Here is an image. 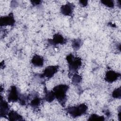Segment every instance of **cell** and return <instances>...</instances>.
I'll return each mask as SVG.
<instances>
[{
  "label": "cell",
  "mask_w": 121,
  "mask_h": 121,
  "mask_svg": "<svg viewBox=\"0 0 121 121\" xmlns=\"http://www.w3.org/2000/svg\"><path fill=\"white\" fill-rule=\"evenodd\" d=\"M15 23V20L13 14L12 13H9L8 15L0 17V25L2 26H13Z\"/></svg>",
  "instance_id": "5b68a950"
},
{
  "label": "cell",
  "mask_w": 121,
  "mask_h": 121,
  "mask_svg": "<svg viewBox=\"0 0 121 121\" xmlns=\"http://www.w3.org/2000/svg\"><path fill=\"white\" fill-rule=\"evenodd\" d=\"M44 90L45 93L44 98L45 100V101L49 103H51L52 101H53L55 98V95L53 91L48 90H47L45 87H44Z\"/></svg>",
  "instance_id": "5bb4252c"
},
{
  "label": "cell",
  "mask_w": 121,
  "mask_h": 121,
  "mask_svg": "<svg viewBox=\"0 0 121 121\" xmlns=\"http://www.w3.org/2000/svg\"><path fill=\"white\" fill-rule=\"evenodd\" d=\"M82 81V77L80 75L74 73L72 78V83L74 85H78Z\"/></svg>",
  "instance_id": "2e32d148"
},
{
  "label": "cell",
  "mask_w": 121,
  "mask_h": 121,
  "mask_svg": "<svg viewBox=\"0 0 121 121\" xmlns=\"http://www.w3.org/2000/svg\"><path fill=\"white\" fill-rule=\"evenodd\" d=\"M69 88V86L67 85L60 84L54 86L52 89L55 98L63 106L67 101L66 94Z\"/></svg>",
  "instance_id": "6da1fadb"
},
{
  "label": "cell",
  "mask_w": 121,
  "mask_h": 121,
  "mask_svg": "<svg viewBox=\"0 0 121 121\" xmlns=\"http://www.w3.org/2000/svg\"><path fill=\"white\" fill-rule=\"evenodd\" d=\"M79 2L80 3V4L83 6V7H86L87 6V0H80L79 1Z\"/></svg>",
  "instance_id": "ffe728a7"
},
{
  "label": "cell",
  "mask_w": 121,
  "mask_h": 121,
  "mask_svg": "<svg viewBox=\"0 0 121 121\" xmlns=\"http://www.w3.org/2000/svg\"><path fill=\"white\" fill-rule=\"evenodd\" d=\"M104 116H99L96 114H92L89 117L88 121H104Z\"/></svg>",
  "instance_id": "e0dca14e"
},
{
  "label": "cell",
  "mask_w": 121,
  "mask_h": 121,
  "mask_svg": "<svg viewBox=\"0 0 121 121\" xmlns=\"http://www.w3.org/2000/svg\"><path fill=\"white\" fill-rule=\"evenodd\" d=\"M121 74L113 70L107 71L105 75L104 79L108 83H112L116 81L120 77Z\"/></svg>",
  "instance_id": "ba28073f"
},
{
  "label": "cell",
  "mask_w": 121,
  "mask_h": 121,
  "mask_svg": "<svg viewBox=\"0 0 121 121\" xmlns=\"http://www.w3.org/2000/svg\"><path fill=\"white\" fill-rule=\"evenodd\" d=\"M101 2L103 4L108 8H113L114 6V2L112 0H103Z\"/></svg>",
  "instance_id": "d6986e66"
},
{
  "label": "cell",
  "mask_w": 121,
  "mask_h": 121,
  "mask_svg": "<svg viewBox=\"0 0 121 121\" xmlns=\"http://www.w3.org/2000/svg\"><path fill=\"white\" fill-rule=\"evenodd\" d=\"M59 69L58 66H49L47 67L43 70V73L41 74L42 77H46L48 78H52L56 73H57Z\"/></svg>",
  "instance_id": "8992f818"
},
{
  "label": "cell",
  "mask_w": 121,
  "mask_h": 121,
  "mask_svg": "<svg viewBox=\"0 0 121 121\" xmlns=\"http://www.w3.org/2000/svg\"><path fill=\"white\" fill-rule=\"evenodd\" d=\"M31 2L34 6H36L40 4V3L41 2V0H31Z\"/></svg>",
  "instance_id": "44dd1931"
},
{
  "label": "cell",
  "mask_w": 121,
  "mask_h": 121,
  "mask_svg": "<svg viewBox=\"0 0 121 121\" xmlns=\"http://www.w3.org/2000/svg\"><path fill=\"white\" fill-rule=\"evenodd\" d=\"M31 62L35 67H42L43 65L44 59L42 56L35 54L32 57Z\"/></svg>",
  "instance_id": "7c38bea8"
},
{
  "label": "cell",
  "mask_w": 121,
  "mask_h": 121,
  "mask_svg": "<svg viewBox=\"0 0 121 121\" xmlns=\"http://www.w3.org/2000/svg\"><path fill=\"white\" fill-rule=\"evenodd\" d=\"M82 44V41L80 39H74L72 42V46L74 50L77 51L79 49Z\"/></svg>",
  "instance_id": "9a60e30c"
},
{
  "label": "cell",
  "mask_w": 121,
  "mask_h": 121,
  "mask_svg": "<svg viewBox=\"0 0 121 121\" xmlns=\"http://www.w3.org/2000/svg\"><path fill=\"white\" fill-rule=\"evenodd\" d=\"M21 94L15 86H11L8 94V100L9 102H16L19 101Z\"/></svg>",
  "instance_id": "277c9868"
},
{
  "label": "cell",
  "mask_w": 121,
  "mask_h": 121,
  "mask_svg": "<svg viewBox=\"0 0 121 121\" xmlns=\"http://www.w3.org/2000/svg\"><path fill=\"white\" fill-rule=\"evenodd\" d=\"M74 5L73 3L68 2L66 4L63 5L60 9V12L62 14L65 16H70L73 11Z\"/></svg>",
  "instance_id": "9c48e42d"
},
{
  "label": "cell",
  "mask_w": 121,
  "mask_h": 121,
  "mask_svg": "<svg viewBox=\"0 0 121 121\" xmlns=\"http://www.w3.org/2000/svg\"><path fill=\"white\" fill-rule=\"evenodd\" d=\"M112 96L114 98H121V87H119L114 89L112 92Z\"/></svg>",
  "instance_id": "ac0fdd59"
},
{
  "label": "cell",
  "mask_w": 121,
  "mask_h": 121,
  "mask_svg": "<svg viewBox=\"0 0 121 121\" xmlns=\"http://www.w3.org/2000/svg\"><path fill=\"white\" fill-rule=\"evenodd\" d=\"M30 95L33 99L31 100L29 105L34 109L37 108L41 104V98L39 97L37 93H34L32 95Z\"/></svg>",
  "instance_id": "8fae6325"
},
{
  "label": "cell",
  "mask_w": 121,
  "mask_h": 121,
  "mask_svg": "<svg viewBox=\"0 0 121 121\" xmlns=\"http://www.w3.org/2000/svg\"><path fill=\"white\" fill-rule=\"evenodd\" d=\"M66 60L68 63L69 71L72 73L77 72L81 66L82 61L81 58L78 57H76L72 54L70 53L67 56Z\"/></svg>",
  "instance_id": "3957f363"
},
{
  "label": "cell",
  "mask_w": 121,
  "mask_h": 121,
  "mask_svg": "<svg viewBox=\"0 0 121 121\" xmlns=\"http://www.w3.org/2000/svg\"><path fill=\"white\" fill-rule=\"evenodd\" d=\"M9 106L7 102H6L2 96H0V117H6L8 116L9 111Z\"/></svg>",
  "instance_id": "30bf717a"
},
{
  "label": "cell",
  "mask_w": 121,
  "mask_h": 121,
  "mask_svg": "<svg viewBox=\"0 0 121 121\" xmlns=\"http://www.w3.org/2000/svg\"><path fill=\"white\" fill-rule=\"evenodd\" d=\"M9 120V121H22L23 120V117L17 112L12 110L10 111L8 115Z\"/></svg>",
  "instance_id": "4fadbf2b"
},
{
  "label": "cell",
  "mask_w": 121,
  "mask_h": 121,
  "mask_svg": "<svg viewBox=\"0 0 121 121\" xmlns=\"http://www.w3.org/2000/svg\"><path fill=\"white\" fill-rule=\"evenodd\" d=\"M87 106L85 104L69 106L66 108V111L72 117L77 118L85 114L87 110Z\"/></svg>",
  "instance_id": "7a4b0ae2"
},
{
  "label": "cell",
  "mask_w": 121,
  "mask_h": 121,
  "mask_svg": "<svg viewBox=\"0 0 121 121\" xmlns=\"http://www.w3.org/2000/svg\"><path fill=\"white\" fill-rule=\"evenodd\" d=\"M67 42L66 39L60 34H55L53 35V38L48 40V43L52 45L57 44H63Z\"/></svg>",
  "instance_id": "52a82bcc"
}]
</instances>
